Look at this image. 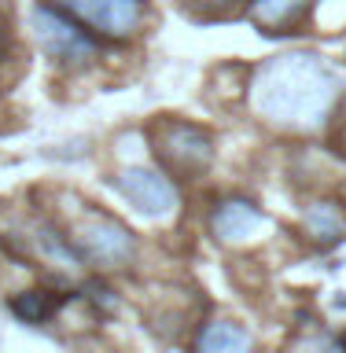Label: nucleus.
<instances>
[{
    "mask_svg": "<svg viewBox=\"0 0 346 353\" xmlns=\"http://www.w3.org/2000/svg\"><path fill=\"white\" fill-rule=\"evenodd\" d=\"M336 81L320 63L309 55H284L265 66L262 88H258V107L273 121H295V125H309L328 110Z\"/></svg>",
    "mask_w": 346,
    "mask_h": 353,
    "instance_id": "obj_1",
    "label": "nucleus"
},
{
    "mask_svg": "<svg viewBox=\"0 0 346 353\" xmlns=\"http://www.w3.org/2000/svg\"><path fill=\"white\" fill-rule=\"evenodd\" d=\"M30 26H33V37H37V44L44 48V55L55 63H88L96 59L99 44L96 37L88 33L81 22H74L70 15H63L55 4H37L30 11Z\"/></svg>",
    "mask_w": 346,
    "mask_h": 353,
    "instance_id": "obj_2",
    "label": "nucleus"
},
{
    "mask_svg": "<svg viewBox=\"0 0 346 353\" xmlns=\"http://www.w3.org/2000/svg\"><path fill=\"white\" fill-rule=\"evenodd\" d=\"M70 243L81 258L104 265V269H122V265H129L133 254H137L133 232L110 214H99V210H88V214L77 221Z\"/></svg>",
    "mask_w": 346,
    "mask_h": 353,
    "instance_id": "obj_3",
    "label": "nucleus"
},
{
    "mask_svg": "<svg viewBox=\"0 0 346 353\" xmlns=\"http://www.w3.org/2000/svg\"><path fill=\"white\" fill-rule=\"evenodd\" d=\"M55 8L74 22H81L88 33L126 41L144 26V0H55Z\"/></svg>",
    "mask_w": 346,
    "mask_h": 353,
    "instance_id": "obj_4",
    "label": "nucleus"
},
{
    "mask_svg": "<svg viewBox=\"0 0 346 353\" xmlns=\"http://www.w3.org/2000/svg\"><path fill=\"white\" fill-rule=\"evenodd\" d=\"M110 188L126 199V203L137 210V214L144 217H170L177 210V188L166 173L159 170H144V165H129V170H122L115 181H110Z\"/></svg>",
    "mask_w": 346,
    "mask_h": 353,
    "instance_id": "obj_5",
    "label": "nucleus"
},
{
    "mask_svg": "<svg viewBox=\"0 0 346 353\" xmlns=\"http://www.w3.org/2000/svg\"><path fill=\"white\" fill-rule=\"evenodd\" d=\"M159 148L166 154V162L173 170H206L210 159H214V148H210V137L199 125H188V121H166L159 129Z\"/></svg>",
    "mask_w": 346,
    "mask_h": 353,
    "instance_id": "obj_6",
    "label": "nucleus"
},
{
    "mask_svg": "<svg viewBox=\"0 0 346 353\" xmlns=\"http://www.w3.org/2000/svg\"><path fill=\"white\" fill-rule=\"evenodd\" d=\"M210 228L225 243H247L265 228V214L251 199H221L210 214Z\"/></svg>",
    "mask_w": 346,
    "mask_h": 353,
    "instance_id": "obj_7",
    "label": "nucleus"
},
{
    "mask_svg": "<svg viewBox=\"0 0 346 353\" xmlns=\"http://www.w3.org/2000/svg\"><path fill=\"white\" fill-rule=\"evenodd\" d=\"M195 353H254V339L236 320H210L199 331Z\"/></svg>",
    "mask_w": 346,
    "mask_h": 353,
    "instance_id": "obj_8",
    "label": "nucleus"
},
{
    "mask_svg": "<svg viewBox=\"0 0 346 353\" xmlns=\"http://www.w3.org/2000/svg\"><path fill=\"white\" fill-rule=\"evenodd\" d=\"M314 0H251V15L265 30H280L287 22H295Z\"/></svg>",
    "mask_w": 346,
    "mask_h": 353,
    "instance_id": "obj_9",
    "label": "nucleus"
},
{
    "mask_svg": "<svg viewBox=\"0 0 346 353\" xmlns=\"http://www.w3.org/2000/svg\"><path fill=\"white\" fill-rule=\"evenodd\" d=\"M306 225H309V232H314L317 239H336L339 232H343V217H339V210L336 206H314L306 214Z\"/></svg>",
    "mask_w": 346,
    "mask_h": 353,
    "instance_id": "obj_10",
    "label": "nucleus"
},
{
    "mask_svg": "<svg viewBox=\"0 0 346 353\" xmlns=\"http://www.w3.org/2000/svg\"><path fill=\"white\" fill-rule=\"evenodd\" d=\"M11 309H15L22 320H30V324H37V320L48 316V302H44L37 291H30L26 298H15V302H11Z\"/></svg>",
    "mask_w": 346,
    "mask_h": 353,
    "instance_id": "obj_11",
    "label": "nucleus"
}]
</instances>
